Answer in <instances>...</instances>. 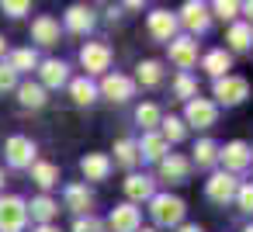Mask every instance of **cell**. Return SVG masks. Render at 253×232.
<instances>
[{"mask_svg":"<svg viewBox=\"0 0 253 232\" xmlns=\"http://www.w3.org/2000/svg\"><path fill=\"white\" fill-rule=\"evenodd\" d=\"M211 11H215V14H218L222 21H232V18L239 14V4H232V0H218V4H215Z\"/></svg>","mask_w":253,"mask_h":232,"instance_id":"38","label":"cell"},{"mask_svg":"<svg viewBox=\"0 0 253 232\" xmlns=\"http://www.w3.org/2000/svg\"><path fill=\"white\" fill-rule=\"evenodd\" d=\"M90 204H94V197H90V191H87L84 184H70V187H66V208H70V211L84 215V211H90Z\"/></svg>","mask_w":253,"mask_h":232,"instance_id":"24","label":"cell"},{"mask_svg":"<svg viewBox=\"0 0 253 232\" xmlns=\"http://www.w3.org/2000/svg\"><path fill=\"white\" fill-rule=\"evenodd\" d=\"M215 159H218V146H215L211 139H201V142L194 146V163H198V166H211Z\"/></svg>","mask_w":253,"mask_h":232,"instance_id":"32","label":"cell"},{"mask_svg":"<svg viewBox=\"0 0 253 232\" xmlns=\"http://www.w3.org/2000/svg\"><path fill=\"white\" fill-rule=\"evenodd\" d=\"M108 225H111L115 232H139L142 215H139V208H135V204H118V208L111 211Z\"/></svg>","mask_w":253,"mask_h":232,"instance_id":"13","label":"cell"},{"mask_svg":"<svg viewBox=\"0 0 253 232\" xmlns=\"http://www.w3.org/2000/svg\"><path fill=\"white\" fill-rule=\"evenodd\" d=\"M32 180L42 191H49L52 184H59V166L56 163H32Z\"/></svg>","mask_w":253,"mask_h":232,"instance_id":"27","label":"cell"},{"mask_svg":"<svg viewBox=\"0 0 253 232\" xmlns=\"http://www.w3.org/2000/svg\"><path fill=\"white\" fill-rule=\"evenodd\" d=\"M170 63L187 73V70L198 63V42L187 39V35H184V39H173V42H170Z\"/></svg>","mask_w":253,"mask_h":232,"instance_id":"11","label":"cell"},{"mask_svg":"<svg viewBox=\"0 0 253 232\" xmlns=\"http://www.w3.org/2000/svg\"><path fill=\"white\" fill-rule=\"evenodd\" d=\"M243 232H253V225H246V229H243Z\"/></svg>","mask_w":253,"mask_h":232,"instance_id":"46","label":"cell"},{"mask_svg":"<svg viewBox=\"0 0 253 232\" xmlns=\"http://www.w3.org/2000/svg\"><path fill=\"white\" fill-rule=\"evenodd\" d=\"M115 163L125 166V170H132V166L139 163V149H135L132 139H118V142H115Z\"/></svg>","mask_w":253,"mask_h":232,"instance_id":"28","label":"cell"},{"mask_svg":"<svg viewBox=\"0 0 253 232\" xmlns=\"http://www.w3.org/2000/svg\"><path fill=\"white\" fill-rule=\"evenodd\" d=\"M135 121H139L146 132H156V125L163 121V115H160L156 104H139V108H135Z\"/></svg>","mask_w":253,"mask_h":232,"instance_id":"31","label":"cell"},{"mask_svg":"<svg viewBox=\"0 0 253 232\" xmlns=\"http://www.w3.org/2000/svg\"><path fill=\"white\" fill-rule=\"evenodd\" d=\"M135 149H139V156L156 159V163L170 156V142H167L160 132H146V135H142V142H135Z\"/></svg>","mask_w":253,"mask_h":232,"instance_id":"14","label":"cell"},{"mask_svg":"<svg viewBox=\"0 0 253 232\" xmlns=\"http://www.w3.org/2000/svg\"><path fill=\"white\" fill-rule=\"evenodd\" d=\"M125 194H128V204H132V201H153V194H156L153 177H146V173H132V177L125 180Z\"/></svg>","mask_w":253,"mask_h":232,"instance_id":"19","label":"cell"},{"mask_svg":"<svg viewBox=\"0 0 253 232\" xmlns=\"http://www.w3.org/2000/svg\"><path fill=\"white\" fill-rule=\"evenodd\" d=\"M28 215H32L39 225H52V218L59 215V204H56L49 194H39V197L28 204Z\"/></svg>","mask_w":253,"mask_h":232,"instance_id":"21","label":"cell"},{"mask_svg":"<svg viewBox=\"0 0 253 232\" xmlns=\"http://www.w3.org/2000/svg\"><path fill=\"white\" fill-rule=\"evenodd\" d=\"M7 66H11L14 73H28V70H35V66H39V56H35L32 49H14Z\"/></svg>","mask_w":253,"mask_h":232,"instance_id":"30","label":"cell"},{"mask_svg":"<svg viewBox=\"0 0 253 232\" xmlns=\"http://www.w3.org/2000/svg\"><path fill=\"white\" fill-rule=\"evenodd\" d=\"M80 63H84L87 77L108 73V66H111V49H108L104 42H87V45L80 49Z\"/></svg>","mask_w":253,"mask_h":232,"instance_id":"3","label":"cell"},{"mask_svg":"<svg viewBox=\"0 0 253 232\" xmlns=\"http://www.w3.org/2000/svg\"><path fill=\"white\" fill-rule=\"evenodd\" d=\"M35 232H59V229H56V225H39Z\"/></svg>","mask_w":253,"mask_h":232,"instance_id":"42","label":"cell"},{"mask_svg":"<svg viewBox=\"0 0 253 232\" xmlns=\"http://www.w3.org/2000/svg\"><path fill=\"white\" fill-rule=\"evenodd\" d=\"M229 66H232V56H229L225 49H211V52L201 59V70H205V73H211L215 80L229 77Z\"/></svg>","mask_w":253,"mask_h":232,"instance_id":"20","label":"cell"},{"mask_svg":"<svg viewBox=\"0 0 253 232\" xmlns=\"http://www.w3.org/2000/svg\"><path fill=\"white\" fill-rule=\"evenodd\" d=\"M73 232H104V222L94 218V215H80V218L73 222Z\"/></svg>","mask_w":253,"mask_h":232,"instance_id":"35","label":"cell"},{"mask_svg":"<svg viewBox=\"0 0 253 232\" xmlns=\"http://www.w3.org/2000/svg\"><path fill=\"white\" fill-rule=\"evenodd\" d=\"M101 94H104L108 101H115V104H125V101L135 94V83H132L128 77H122V73H104Z\"/></svg>","mask_w":253,"mask_h":232,"instance_id":"7","label":"cell"},{"mask_svg":"<svg viewBox=\"0 0 253 232\" xmlns=\"http://www.w3.org/2000/svg\"><path fill=\"white\" fill-rule=\"evenodd\" d=\"M173 90H177V97H187V101H194V94H198V83H194V77H191V73H180V77H177V83H173Z\"/></svg>","mask_w":253,"mask_h":232,"instance_id":"34","label":"cell"},{"mask_svg":"<svg viewBox=\"0 0 253 232\" xmlns=\"http://www.w3.org/2000/svg\"><path fill=\"white\" fill-rule=\"evenodd\" d=\"M236 191H239V184H236V177L232 173H211L208 177V184H205V194L211 197V201H218V204H225V201H232L236 197Z\"/></svg>","mask_w":253,"mask_h":232,"instance_id":"9","label":"cell"},{"mask_svg":"<svg viewBox=\"0 0 253 232\" xmlns=\"http://www.w3.org/2000/svg\"><path fill=\"white\" fill-rule=\"evenodd\" d=\"M0 187H4V170H0Z\"/></svg>","mask_w":253,"mask_h":232,"instance_id":"44","label":"cell"},{"mask_svg":"<svg viewBox=\"0 0 253 232\" xmlns=\"http://www.w3.org/2000/svg\"><path fill=\"white\" fill-rule=\"evenodd\" d=\"M236 204H239L243 211H253V184H243V187L236 191Z\"/></svg>","mask_w":253,"mask_h":232,"instance_id":"39","label":"cell"},{"mask_svg":"<svg viewBox=\"0 0 253 232\" xmlns=\"http://www.w3.org/2000/svg\"><path fill=\"white\" fill-rule=\"evenodd\" d=\"M160 125H163V132H160V135H163L167 142H180V139L187 135V128H184V121H180V118H173V115H170V118H163Z\"/></svg>","mask_w":253,"mask_h":232,"instance_id":"33","label":"cell"},{"mask_svg":"<svg viewBox=\"0 0 253 232\" xmlns=\"http://www.w3.org/2000/svg\"><path fill=\"white\" fill-rule=\"evenodd\" d=\"M39 73H42V87H63V83H70V66L63 59L39 63Z\"/></svg>","mask_w":253,"mask_h":232,"instance_id":"16","label":"cell"},{"mask_svg":"<svg viewBox=\"0 0 253 232\" xmlns=\"http://www.w3.org/2000/svg\"><path fill=\"white\" fill-rule=\"evenodd\" d=\"M177 232H201V225H180Z\"/></svg>","mask_w":253,"mask_h":232,"instance_id":"41","label":"cell"},{"mask_svg":"<svg viewBox=\"0 0 253 232\" xmlns=\"http://www.w3.org/2000/svg\"><path fill=\"white\" fill-rule=\"evenodd\" d=\"M80 170H84L87 180H108V173H111V156H104V153H87V156L80 159Z\"/></svg>","mask_w":253,"mask_h":232,"instance_id":"17","label":"cell"},{"mask_svg":"<svg viewBox=\"0 0 253 232\" xmlns=\"http://www.w3.org/2000/svg\"><path fill=\"white\" fill-rule=\"evenodd\" d=\"M177 25H184L187 32H208V25H211V14H208V7L205 4H198V0H187L184 4V11H180V21Z\"/></svg>","mask_w":253,"mask_h":232,"instance_id":"10","label":"cell"},{"mask_svg":"<svg viewBox=\"0 0 253 232\" xmlns=\"http://www.w3.org/2000/svg\"><path fill=\"white\" fill-rule=\"evenodd\" d=\"M4 90H18V73L7 63H0V94Z\"/></svg>","mask_w":253,"mask_h":232,"instance_id":"37","label":"cell"},{"mask_svg":"<svg viewBox=\"0 0 253 232\" xmlns=\"http://www.w3.org/2000/svg\"><path fill=\"white\" fill-rule=\"evenodd\" d=\"M70 97H73V104H80V108L94 104V101H97V87H94V80H87V77L70 80Z\"/></svg>","mask_w":253,"mask_h":232,"instance_id":"23","label":"cell"},{"mask_svg":"<svg viewBox=\"0 0 253 232\" xmlns=\"http://www.w3.org/2000/svg\"><path fill=\"white\" fill-rule=\"evenodd\" d=\"M187 173H191V163H187L184 156L170 153L167 159H160V177H163V180H170V184H184Z\"/></svg>","mask_w":253,"mask_h":232,"instance_id":"18","label":"cell"},{"mask_svg":"<svg viewBox=\"0 0 253 232\" xmlns=\"http://www.w3.org/2000/svg\"><path fill=\"white\" fill-rule=\"evenodd\" d=\"M215 97H218V104H243L246 97H250V83L243 80V77H222V80H215Z\"/></svg>","mask_w":253,"mask_h":232,"instance_id":"4","label":"cell"},{"mask_svg":"<svg viewBox=\"0 0 253 232\" xmlns=\"http://www.w3.org/2000/svg\"><path fill=\"white\" fill-rule=\"evenodd\" d=\"M239 11H246V14H250V25H253V0H250V4H243Z\"/></svg>","mask_w":253,"mask_h":232,"instance_id":"40","label":"cell"},{"mask_svg":"<svg viewBox=\"0 0 253 232\" xmlns=\"http://www.w3.org/2000/svg\"><path fill=\"white\" fill-rule=\"evenodd\" d=\"M32 39H35L39 45H56V42H59V21L49 18V14H39V18L32 21Z\"/></svg>","mask_w":253,"mask_h":232,"instance_id":"15","label":"cell"},{"mask_svg":"<svg viewBox=\"0 0 253 232\" xmlns=\"http://www.w3.org/2000/svg\"><path fill=\"white\" fill-rule=\"evenodd\" d=\"M66 28H70V32H77V35L90 32V28H94V11H90V7H84V4H73V7L66 11Z\"/></svg>","mask_w":253,"mask_h":232,"instance_id":"22","label":"cell"},{"mask_svg":"<svg viewBox=\"0 0 253 232\" xmlns=\"http://www.w3.org/2000/svg\"><path fill=\"white\" fill-rule=\"evenodd\" d=\"M135 77H139L142 87H160V80H163V66H160L156 59H142V63L135 66Z\"/></svg>","mask_w":253,"mask_h":232,"instance_id":"26","label":"cell"},{"mask_svg":"<svg viewBox=\"0 0 253 232\" xmlns=\"http://www.w3.org/2000/svg\"><path fill=\"white\" fill-rule=\"evenodd\" d=\"M139 232H156V229H139Z\"/></svg>","mask_w":253,"mask_h":232,"instance_id":"45","label":"cell"},{"mask_svg":"<svg viewBox=\"0 0 253 232\" xmlns=\"http://www.w3.org/2000/svg\"><path fill=\"white\" fill-rule=\"evenodd\" d=\"M4 52H7V42H4V39H0V56H4Z\"/></svg>","mask_w":253,"mask_h":232,"instance_id":"43","label":"cell"},{"mask_svg":"<svg viewBox=\"0 0 253 232\" xmlns=\"http://www.w3.org/2000/svg\"><path fill=\"white\" fill-rule=\"evenodd\" d=\"M0 11H4L7 18H21V14L32 11V4H28V0H4V4H0Z\"/></svg>","mask_w":253,"mask_h":232,"instance_id":"36","label":"cell"},{"mask_svg":"<svg viewBox=\"0 0 253 232\" xmlns=\"http://www.w3.org/2000/svg\"><path fill=\"white\" fill-rule=\"evenodd\" d=\"M218 159H222V166H225V173H243L250 163H253V149L246 146V142H229L222 153H218Z\"/></svg>","mask_w":253,"mask_h":232,"instance_id":"5","label":"cell"},{"mask_svg":"<svg viewBox=\"0 0 253 232\" xmlns=\"http://www.w3.org/2000/svg\"><path fill=\"white\" fill-rule=\"evenodd\" d=\"M18 101H21V108H42L49 97H45L42 83H18Z\"/></svg>","mask_w":253,"mask_h":232,"instance_id":"25","label":"cell"},{"mask_svg":"<svg viewBox=\"0 0 253 232\" xmlns=\"http://www.w3.org/2000/svg\"><path fill=\"white\" fill-rule=\"evenodd\" d=\"M28 225V204L18 194L0 197V232H25Z\"/></svg>","mask_w":253,"mask_h":232,"instance_id":"1","label":"cell"},{"mask_svg":"<svg viewBox=\"0 0 253 232\" xmlns=\"http://www.w3.org/2000/svg\"><path fill=\"white\" fill-rule=\"evenodd\" d=\"M149 211H153V222H156V225H180L187 208H184V201H180V197H170V194H153Z\"/></svg>","mask_w":253,"mask_h":232,"instance_id":"2","label":"cell"},{"mask_svg":"<svg viewBox=\"0 0 253 232\" xmlns=\"http://www.w3.org/2000/svg\"><path fill=\"white\" fill-rule=\"evenodd\" d=\"M4 153H7V163L18 166V170H25V166L35 163V142L25 139V135H11L7 146H4Z\"/></svg>","mask_w":253,"mask_h":232,"instance_id":"6","label":"cell"},{"mask_svg":"<svg viewBox=\"0 0 253 232\" xmlns=\"http://www.w3.org/2000/svg\"><path fill=\"white\" fill-rule=\"evenodd\" d=\"M229 45L236 52H246L253 45V25H232L229 28Z\"/></svg>","mask_w":253,"mask_h":232,"instance_id":"29","label":"cell"},{"mask_svg":"<svg viewBox=\"0 0 253 232\" xmlns=\"http://www.w3.org/2000/svg\"><path fill=\"white\" fill-rule=\"evenodd\" d=\"M184 118H187V125H194V128H211L215 118H218V108H215L211 101H205V97H194V101H187Z\"/></svg>","mask_w":253,"mask_h":232,"instance_id":"8","label":"cell"},{"mask_svg":"<svg viewBox=\"0 0 253 232\" xmlns=\"http://www.w3.org/2000/svg\"><path fill=\"white\" fill-rule=\"evenodd\" d=\"M146 25H149V35L160 39V42H173L177 39V18L170 11H153Z\"/></svg>","mask_w":253,"mask_h":232,"instance_id":"12","label":"cell"}]
</instances>
